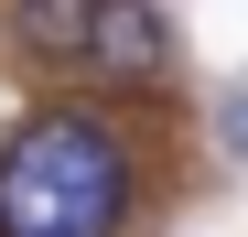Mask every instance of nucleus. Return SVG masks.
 <instances>
[{
  "label": "nucleus",
  "instance_id": "2",
  "mask_svg": "<svg viewBox=\"0 0 248 237\" xmlns=\"http://www.w3.org/2000/svg\"><path fill=\"white\" fill-rule=\"evenodd\" d=\"M184 65V44H173V22H162V0H97V22H87V87H108V97H140V87H162V75Z\"/></svg>",
  "mask_w": 248,
  "mask_h": 237
},
{
  "label": "nucleus",
  "instance_id": "3",
  "mask_svg": "<svg viewBox=\"0 0 248 237\" xmlns=\"http://www.w3.org/2000/svg\"><path fill=\"white\" fill-rule=\"evenodd\" d=\"M87 22H97V0H11V44L44 75H76V65H87Z\"/></svg>",
  "mask_w": 248,
  "mask_h": 237
},
{
  "label": "nucleus",
  "instance_id": "1",
  "mask_svg": "<svg viewBox=\"0 0 248 237\" xmlns=\"http://www.w3.org/2000/svg\"><path fill=\"white\" fill-rule=\"evenodd\" d=\"M140 205V162L97 108H32L0 140V237H119Z\"/></svg>",
  "mask_w": 248,
  "mask_h": 237
}]
</instances>
